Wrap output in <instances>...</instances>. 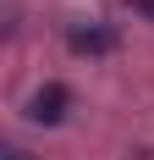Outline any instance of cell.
Returning a JSON list of instances; mask_svg holds the SVG:
<instances>
[{"label":"cell","instance_id":"1","mask_svg":"<svg viewBox=\"0 0 154 160\" xmlns=\"http://www.w3.org/2000/svg\"><path fill=\"white\" fill-rule=\"evenodd\" d=\"M66 105H72V88H66V83H44V88L28 99V122H39V127H55V122L66 116Z\"/></svg>","mask_w":154,"mask_h":160},{"label":"cell","instance_id":"2","mask_svg":"<svg viewBox=\"0 0 154 160\" xmlns=\"http://www.w3.org/2000/svg\"><path fill=\"white\" fill-rule=\"evenodd\" d=\"M66 44H72L77 55H110L121 39H116L110 28H99V22H88V28H72V33H66Z\"/></svg>","mask_w":154,"mask_h":160},{"label":"cell","instance_id":"3","mask_svg":"<svg viewBox=\"0 0 154 160\" xmlns=\"http://www.w3.org/2000/svg\"><path fill=\"white\" fill-rule=\"evenodd\" d=\"M127 6H132L138 17H149V22H154V0H127Z\"/></svg>","mask_w":154,"mask_h":160},{"label":"cell","instance_id":"4","mask_svg":"<svg viewBox=\"0 0 154 160\" xmlns=\"http://www.w3.org/2000/svg\"><path fill=\"white\" fill-rule=\"evenodd\" d=\"M0 160H33V155H28V149H17V144H6V149H0Z\"/></svg>","mask_w":154,"mask_h":160}]
</instances>
